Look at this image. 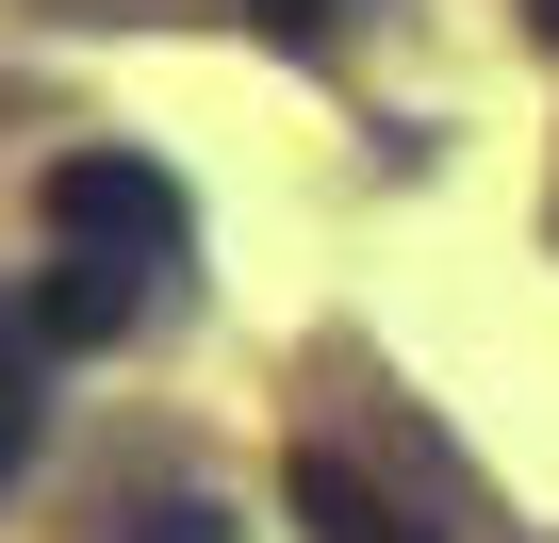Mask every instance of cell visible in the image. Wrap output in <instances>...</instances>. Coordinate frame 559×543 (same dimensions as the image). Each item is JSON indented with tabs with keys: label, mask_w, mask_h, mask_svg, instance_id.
Segmentation results:
<instances>
[{
	"label": "cell",
	"mask_w": 559,
	"mask_h": 543,
	"mask_svg": "<svg viewBox=\"0 0 559 543\" xmlns=\"http://www.w3.org/2000/svg\"><path fill=\"white\" fill-rule=\"evenodd\" d=\"M34 214H50V281H34V330L50 346H132L165 297H181V181L148 165V149H67L50 181H34Z\"/></svg>",
	"instance_id": "1"
},
{
	"label": "cell",
	"mask_w": 559,
	"mask_h": 543,
	"mask_svg": "<svg viewBox=\"0 0 559 543\" xmlns=\"http://www.w3.org/2000/svg\"><path fill=\"white\" fill-rule=\"evenodd\" d=\"M280 494H297V527H313V543H428V527H412L379 477H346L330 445H297V477H280Z\"/></svg>",
	"instance_id": "2"
},
{
	"label": "cell",
	"mask_w": 559,
	"mask_h": 543,
	"mask_svg": "<svg viewBox=\"0 0 559 543\" xmlns=\"http://www.w3.org/2000/svg\"><path fill=\"white\" fill-rule=\"evenodd\" d=\"M34 428H50V330H34V297H0V477L34 461Z\"/></svg>",
	"instance_id": "3"
},
{
	"label": "cell",
	"mask_w": 559,
	"mask_h": 543,
	"mask_svg": "<svg viewBox=\"0 0 559 543\" xmlns=\"http://www.w3.org/2000/svg\"><path fill=\"white\" fill-rule=\"evenodd\" d=\"M247 17H263V34H330L346 0H247Z\"/></svg>",
	"instance_id": "4"
},
{
	"label": "cell",
	"mask_w": 559,
	"mask_h": 543,
	"mask_svg": "<svg viewBox=\"0 0 559 543\" xmlns=\"http://www.w3.org/2000/svg\"><path fill=\"white\" fill-rule=\"evenodd\" d=\"M148 543H230V527L214 510H148Z\"/></svg>",
	"instance_id": "5"
},
{
	"label": "cell",
	"mask_w": 559,
	"mask_h": 543,
	"mask_svg": "<svg viewBox=\"0 0 559 543\" xmlns=\"http://www.w3.org/2000/svg\"><path fill=\"white\" fill-rule=\"evenodd\" d=\"M526 17H543V34H559V0H526Z\"/></svg>",
	"instance_id": "6"
}]
</instances>
